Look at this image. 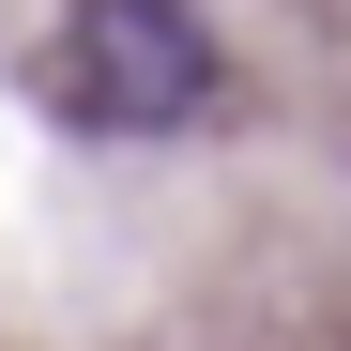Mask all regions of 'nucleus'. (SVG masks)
<instances>
[{
  "label": "nucleus",
  "mask_w": 351,
  "mask_h": 351,
  "mask_svg": "<svg viewBox=\"0 0 351 351\" xmlns=\"http://www.w3.org/2000/svg\"><path fill=\"white\" fill-rule=\"evenodd\" d=\"M62 107L92 138H184L214 107V16L199 0H62Z\"/></svg>",
  "instance_id": "f257e3e1"
}]
</instances>
